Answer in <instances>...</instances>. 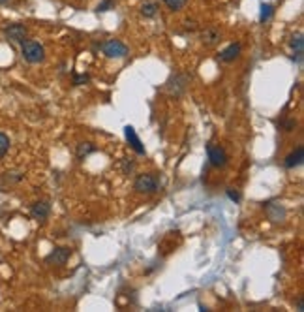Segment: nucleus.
Returning a JSON list of instances; mask_svg holds the SVG:
<instances>
[{"instance_id":"39448f33","label":"nucleus","mask_w":304,"mask_h":312,"mask_svg":"<svg viewBox=\"0 0 304 312\" xmlns=\"http://www.w3.org/2000/svg\"><path fill=\"white\" fill-rule=\"evenodd\" d=\"M104 53L109 58H124L128 55V47L121 40H107L104 43Z\"/></svg>"},{"instance_id":"aec40b11","label":"nucleus","mask_w":304,"mask_h":312,"mask_svg":"<svg viewBox=\"0 0 304 312\" xmlns=\"http://www.w3.org/2000/svg\"><path fill=\"white\" fill-rule=\"evenodd\" d=\"M113 8H115V0H102V2L98 4L96 12L104 13V12H109V10H113Z\"/></svg>"},{"instance_id":"b1692460","label":"nucleus","mask_w":304,"mask_h":312,"mask_svg":"<svg viewBox=\"0 0 304 312\" xmlns=\"http://www.w3.org/2000/svg\"><path fill=\"white\" fill-rule=\"evenodd\" d=\"M6 181H13V183H19V181L23 179V175L21 173H6V177H4Z\"/></svg>"},{"instance_id":"f3484780","label":"nucleus","mask_w":304,"mask_h":312,"mask_svg":"<svg viewBox=\"0 0 304 312\" xmlns=\"http://www.w3.org/2000/svg\"><path fill=\"white\" fill-rule=\"evenodd\" d=\"M10 150V138L4 132H0V158H4Z\"/></svg>"},{"instance_id":"a211bd4d","label":"nucleus","mask_w":304,"mask_h":312,"mask_svg":"<svg viewBox=\"0 0 304 312\" xmlns=\"http://www.w3.org/2000/svg\"><path fill=\"white\" fill-rule=\"evenodd\" d=\"M272 13H274V8L270 6V4H261V13H259V21H261V23L269 21Z\"/></svg>"},{"instance_id":"9b49d317","label":"nucleus","mask_w":304,"mask_h":312,"mask_svg":"<svg viewBox=\"0 0 304 312\" xmlns=\"http://www.w3.org/2000/svg\"><path fill=\"white\" fill-rule=\"evenodd\" d=\"M302 160H304V147H298L297 150H293L291 154L286 156L284 166H286L287 169H295V168H298V166L302 164Z\"/></svg>"},{"instance_id":"ddd939ff","label":"nucleus","mask_w":304,"mask_h":312,"mask_svg":"<svg viewBox=\"0 0 304 312\" xmlns=\"http://www.w3.org/2000/svg\"><path fill=\"white\" fill-rule=\"evenodd\" d=\"M201 41H203L205 46H208V47L216 46V43L220 41V32L216 29H207L203 34H201Z\"/></svg>"},{"instance_id":"9d476101","label":"nucleus","mask_w":304,"mask_h":312,"mask_svg":"<svg viewBox=\"0 0 304 312\" xmlns=\"http://www.w3.org/2000/svg\"><path fill=\"white\" fill-rule=\"evenodd\" d=\"M124 136H126L128 143L132 145V149L137 152V154H145V147L141 143V139L137 138V133H135V128L133 126H126L124 128Z\"/></svg>"},{"instance_id":"1a4fd4ad","label":"nucleus","mask_w":304,"mask_h":312,"mask_svg":"<svg viewBox=\"0 0 304 312\" xmlns=\"http://www.w3.org/2000/svg\"><path fill=\"white\" fill-rule=\"evenodd\" d=\"M265 211H267V214H269V218L272 220V222H282V220H286L287 213L280 203H274V202L265 203Z\"/></svg>"},{"instance_id":"7ed1b4c3","label":"nucleus","mask_w":304,"mask_h":312,"mask_svg":"<svg viewBox=\"0 0 304 312\" xmlns=\"http://www.w3.org/2000/svg\"><path fill=\"white\" fill-rule=\"evenodd\" d=\"M188 83H190V75L175 74L171 79L166 83V91L171 94V96H180V94H184V91L188 87Z\"/></svg>"},{"instance_id":"f8f14e48","label":"nucleus","mask_w":304,"mask_h":312,"mask_svg":"<svg viewBox=\"0 0 304 312\" xmlns=\"http://www.w3.org/2000/svg\"><path fill=\"white\" fill-rule=\"evenodd\" d=\"M239 55H241V46L239 43H231V46H227L224 51L220 53L218 58L222 62H233L235 58H239Z\"/></svg>"},{"instance_id":"393cba45","label":"nucleus","mask_w":304,"mask_h":312,"mask_svg":"<svg viewBox=\"0 0 304 312\" xmlns=\"http://www.w3.org/2000/svg\"><path fill=\"white\" fill-rule=\"evenodd\" d=\"M297 308H298V310H304V303H302V299H300V301H298V303H297Z\"/></svg>"},{"instance_id":"a878e982","label":"nucleus","mask_w":304,"mask_h":312,"mask_svg":"<svg viewBox=\"0 0 304 312\" xmlns=\"http://www.w3.org/2000/svg\"><path fill=\"white\" fill-rule=\"evenodd\" d=\"M8 0H0V6H2V4H6Z\"/></svg>"},{"instance_id":"4468645a","label":"nucleus","mask_w":304,"mask_h":312,"mask_svg":"<svg viewBox=\"0 0 304 312\" xmlns=\"http://www.w3.org/2000/svg\"><path fill=\"white\" fill-rule=\"evenodd\" d=\"M94 145L92 143H88V141H83V143H79L77 145V149H75V154H77V158H85V156H88L90 152H94Z\"/></svg>"},{"instance_id":"412c9836","label":"nucleus","mask_w":304,"mask_h":312,"mask_svg":"<svg viewBox=\"0 0 304 312\" xmlns=\"http://www.w3.org/2000/svg\"><path fill=\"white\" fill-rule=\"evenodd\" d=\"M225 194H227V197H229L231 202H235V203L241 202V194H239L235 188H227V190H225Z\"/></svg>"},{"instance_id":"dca6fc26","label":"nucleus","mask_w":304,"mask_h":312,"mask_svg":"<svg viewBox=\"0 0 304 312\" xmlns=\"http://www.w3.org/2000/svg\"><path fill=\"white\" fill-rule=\"evenodd\" d=\"M156 13H158V4H156V2H147V4L141 6V15H143V17L150 19V17H154Z\"/></svg>"},{"instance_id":"6e6552de","label":"nucleus","mask_w":304,"mask_h":312,"mask_svg":"<svg viewBox=\"0 0 304 312\" xmlns=\"http://www.w3.org/2000/svg\"><path fill=\"white\" fill-rule=\"evenodd\" d=\"M30 214L38 222H45L47 216L51 214V205H49V202H36L32 205V209H30Z\"/></svg>"},{"instance_id":"6ab92c4d","label":"nucleus","mask_w":304,"mask_h":312,"mask_svg":"<svg viewBox=\"0 0 304 312\" xmlns=\"http://www.w3.org/2000/svg\"><path fill=\"white\" fill-rule=\"evenodd\" d=\"M166 2V6L171 10V12H178V10H182L186 6V2L188 0H163Z\"/></svg>"},{"instance_id":"0eeeda50","label":"nucleus","mask_w":304,"mask_h":312,"mask_svg":"<svg viewBox=\"0 0 304 312\" xmlns=\"http://www.w3.org/2000/svg\"><path fill=\"white\" fill-rule=\"evenodd\" d=\"M69 256H72V250L64 249V247H58V249L53 250L49 256H45V261L47 263H51V265H64V263L69 260Z\"/></svg>"},{"instance_id":"f03ea898","label":"nucleus","mask_w":304,"mask_h":312,"mask_svg":"<svg viewBox=\"0 0 304 312\" xmlns=\"http://www.w3.org/2000/svg\"><path fill=\"white\" fill-rule=\"evenodd\" d=\"M133 188H135L139 194H154V192H158V188H160V183H158V179H156L154 175L141 173L135 177V181H133Z\"/></svg>"},{"instance_id":"4be33fe9","label":"nucleus","mask_w":304,"mask_h":312,"mask_svg":"<svg viewBox=\"0 0 304 312\" xmlns=\"http://www.w3.org/2000/svg\"><path fill=\"white\" fill-rule=\"evenodd\" d=\"M88 75L86 74H81V75H74V85H85V83H88Z\"/></svg>"},{"instance_id":"5701e85b","label":"nucleus","mask_w":304,"mask_h":312,"mask_svg":"<svg viewBox=\"0 0 304 312\" xmlns=\"http://www.w3.org/2000/svg\"><path fill=\"white\" fill-rule=\"evenodd\" d=\"M122 169H124V173H130L133 169V162L130 158H124V160H122Z\"/></svg>"},{"instance_id":"423d86ee","label":"nucleus","mask_w":304,"mask_h":312,"mask_svg":"<svg viewBox=\"0 0 304 312\" xmlns=\"http://www.w3.org/2000/svg\"><path fill=\"white\" fill-rule=\"evenodd\" d=\"M4 34H6L8 40L15 41V43H23V41L27 40V29L19 23L8 25L6 29H4Z\"/></svg>"},{"instance_id":"2eb2a0df","label":"nucleus","mask_w":304,"mask_h":312,"mask_svg":"<svg viewBox=\"0 0 304 312\" xmlns=\"http://www.w3.org/2000/svg\"><path fill=\"white\" fill-rule=\"evenodd\" d=\"M291 47L295 49V53H297V60H300V57H302V47H304V40H302V34H300V32L291 38Z\"/></svg>"},{"instance_id":"f257e3e1","label":"nucleus","mask_w":304,"mask_h":312,"mask_svg":"<svg viewBox=\"0 0 304 312\" xmlns=\"http://www.w3.org/2000/svg\"><path fill=\"white\" fill-rule=\"evenodd\" d=\"M21 51H23V58L30 64H40L45 58V49H43V46L34 40H25L21 43Z\"/></svg>"},{"instance_id":"20e7f679","label":"nucleus","mask_w":304,"mask_h":312,"mask_svg":"<svg viewBox=\"0 0 304 312\" xmlns=\"http://www.w3.org/2000/svg\"><path fill=\"white\" fill-rule=\"evenodd\" d=\"M207 156H208V162L211 166L214 168H224L225 164H227V152L224 150V147H220V145H214V143H208L207 145Z\"/></svg>"}]
</instances>
